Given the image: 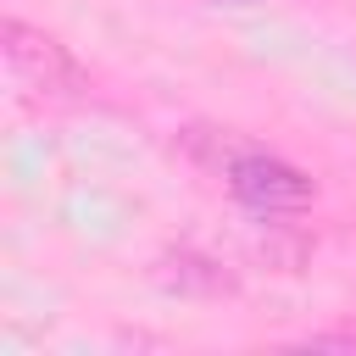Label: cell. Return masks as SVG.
<instances>
[{
  "label": "cell",
  "mask_w": 356,
  "mask_h": 356,
  "mask_svg": "<svg viewBox=\"0 0 356 356\" xmlns=\"http://www.w3.org/2000/svg\"><path fill=\"white\" fill-rule=\"evenodd\" d=\"M0 44H6V67L11 78L33 95V100H78L89 89V72L67 56V44H56L44 28H28V22H6L0 28Z\"/></svg>",
  "instance_id": "cell-1"
},
{
  "label": "cell",
  "mask_w": 356,
  "mask_h": 356,
  "mask_svg": "<svg viewBox=\"0 0 356 356\" xmlns=\"http://www.w3.org/2000/svg\"><path fill=\"white\" fill-rule=\"evenodd\" d=\"M222 178H228V189H234V200L239 206H250V211H300V206H312V195H317V184L300 172V167H289V161H278V156H267V150H234L228 161H222Z\"/></svg>",
  "instance_id": "cell-2"
}]
</instances>
